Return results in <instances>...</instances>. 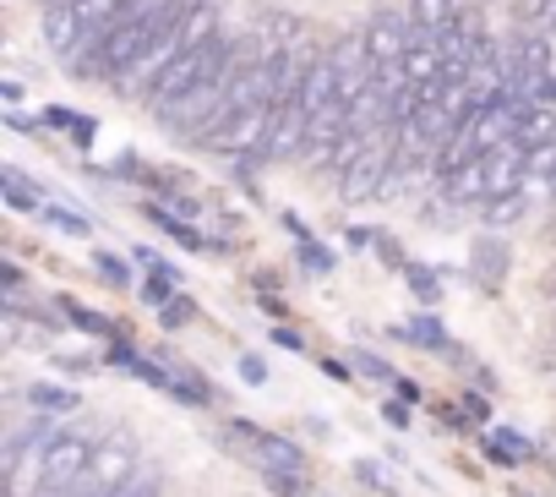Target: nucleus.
Wrapping results in <instances>:
<instances>
[{"label": "nucleus", "mask_w": 556, "mask_h": 497, "mask_svg": "<svg viewBox=\"0 0 556 497\" xmlns=\"http://www.w3.org/2000/svg\"><path fill=\"white\" fill-rule=\"evenodd\" d=\"M393 159H399V132H377V137H366V148L344 164V175H339V197L344 202H371V197H382V186H388V175H393Z\"/></svg>", "instance_id": "nucleus-2"}, {"label": "nucleus", "mask_w": 556, "mask_h": 497, "mask_svg": "<svg viewBox=\"0 0 556 497\" xmlns=\"http://www.w3.org/2000/svg\"><path fill=\"white\" fill-rule=\"evenodd\" d=\"M104 361H110V366H121V372H131V377H142V383H153V388H164V394H169V383H175V377H169V366L148 361V356H142L137 345H126V339H115Z\"/></svg>", "instance_id": "nucleus-10"}, {"label": "nucleus", "mask_w": 556, "mask_h": 497, "mask_svg": "<svg viewBox=\"0 0 556 497\" xmlns=\"http://www.w3.org/2000/svg\"><path fill=\"white\" fill-rule=\"evenodd\" d=\"M93 269H99V274H104L110 285H121V290L131 285V269H126V263H121L115 252H99V258H93Z\"/></svg>", "instance_id": "nucleus-26"}, {"label": "nucleus", "mask_w": 556, "mask_h": 497, "mask_svg": "<svg viewBox=\"0 0 556 497\" xmlns=\"http://www.w3.org/2000/svg\"><path fill=\"white\" fill-rule=\"evenodd\" d=\"M191 318H197V301H191V296H175L169 307H159V323H164V328H186Z\"/></svg>", "instance_id": "nucleus-24"}, {"label": "nucleus", "mask_w": 556, "mask_h": 497, "mask_svg": "<svg viewBox=\"0 0 556 497\" xmlns=\"http://www.w3.org/2000/svg\"><path fill=\"white\" fill-rule=\"evenodd\" d=\"M518 213H529V197L523 191H507V197H491L485 202V224H513Z\"/></svg>", "instance_id": "nucleus-21"}, {"label": "nucleus", "mask_w": 556, "mask_h": 497, "mask_svg": "<svg viewBox=\"0 0 556 497\" xmlns=\"http://www.w3.org/2000/svg\"><path fill=\"white\" fill-rule=\"evenodd\" d=\"M39 28H45V45L55 55H77V45L88 39V23L77 12V0H45V7H39Z\"/></svg>", "instance_id": "nucleus-8"}, {"label": "nucleus", "mask_w": 556, "mask_h": 497, "mask_svg": "<svg viewBox=\"0 0 556 497\" xmlns=\"http://www.w3.org/2000/svg\"><path fill=\"white\" fill-rule=\"evenodd\" d=\"M529 175H534V181H556V142L529 148Z\"/></svg>", "instance_id": "nucleus-25"}, {"label": "nucleus", "mask_w": 556, "mask_h": 497, "mask_svg": "<svg viewBox=\"0 0 556 497\" xmlns=\"http://www.w3.org/2000/svg\"><path fill=\"white\" fill-rule=\"evenodd\" d=\"M551 197H556V181H551Z\"/></svg>", "instance_id": "nucleus-38"}, {"label": "nucleus", "mask_w": 556, "mask_h": 497, "mask_svg": "<svg viewBox=\"0 0 556 497\" xmlns=\"http://www.w3.org/2000/svg\"><path fill=\"white\" fill-rule=\"evenodd\" d=\"M45 219H50L55 229H66V235H93V219H83V213H72V208H55V202H45Z\"/></svg>", "instance_id": "nucleus-23"}, {"label": "nucleus", "mask_w": 556, "mask_h": 497, "mask_svg": "<svg viewBox=\"0 0 556 497\" xmlns=\"http://www.w3.org/2000/svg\"><path fill=\"white\" fill-rule=\"evenodd\" d=\"M301 263H306V274H328V269H333V258L323 252L317 240H301Z\"/></svg>", "instance_id": "nucleus-28"}, {"label": "nucleus", "mask_w": 556, "mask_h": 497, "mask_svg": "<svg viewBox=\"0 0 556 497\" xmlns=\"http://www.w3.org/2000/svg\"><path fill=\"white\" fill-rule=\"evenodd\" d=\"M273 110L278 104H245V110H224L213 126H202L191 142L207 148V153H224V159H256L267 132H273ZM262 164V159H256Z\"/></svg>", "instance_id": "nucleus-1"}, {"label": "nucleus", "mask_w": 556, "mask_h": 497, "mask_svg": "<svg viewBox=\"0 0 556 497\" xmlns=\"http://www.w3.org/2000/svg\"><path fill=\"white\" fill-rule=\"evenodd\" d=\"M0 279H7V290H12V296L23 290V269H17V263H0Z\"/></svg>", "instance_id": "nucleus-33"}, {"label": "nucleus", "mask_w": 556, "mask_h": 497, "mask_svg": "<svg viewBox=\"0 0 556 497\" xmlns=\"http://www.w3.org/2000/svg\"><path fill=\"white\" fill-rule=\"evenodd\" d=\"M458 23V0H409V28L415 34H447Z\"/></svg>", "instance_id": "nucleus-11"}, {"label": "nucleus", "mask_w": 556, "mask_h": 497, "mask_svg": "<svg viewBox=\"0 0 556 497\" xmlns=\"http://www.w3.org/2000/svg\"><path fill=\"white\" fill-rule=\"evenodd\" d=\"M323 372H328V377H339V383H350V372H355V366H350V361H323Z\"/></svg>", "instance_id": "nucleus-34"}, {"label": "nucleus", "mask_w": 556, "mask_h": 497, "mask_svg": "<svg viewBox=\"0 0 556 497\" xmlns=\"http://www.w3.org/2000/svg\"><path fill=\"white\" fill-rule=\"evenodd\" d=\"M361 34H366V50H371V72H382V66H404L409 39H415L409 17H393V12H371V23H366Z\"/></svg>", "instance_id": "nucleus-7"}, {"label": "nucleus", "mask_w": 556, "mask_h": 497, "mask_svg": "<svg viewBox=\"0 0 556 497\" xmlns=\"http://www.w3.org/2000/svg\"><path fill=\"white\" fill-rule=\"evenodd\" d=\"M93 437L83 432H55L45 443V464H39V481H50V492H66V486H83L88 470H93Z\"/></svg>", "instance_id": "nucleus-4"}, {"label": "nucleus", "mask_w": 556, "mask_h": 497, "mask_svg": "<svg viewBox=\"0 0 556 497\" xmlns=\"http://www.w3.org/2000/svg\"><path fill=\"white\" fill-rule=\"evenodd\" d=\"M169 377H175V383H169V394H175V399H186V405H213V383H207L202 372H191V366H175Z\"/></svg>", "instance_id": "nucleus-17"}, {"label": "nucleus", "mask_w": 556, "mask_h": 497, "mask_svg": "<svg viewBox=\"0 0 556 497\" xmlns=\"http://www.w3.org/2000/svg\"><path fill=\"white\" fill-rule=\"evenodd\" d=\"M131 470H137V437H126V432H110V437H99V448H93V470H88V497H110V492H121L126 481H131Z\"/></svg>", "instance_id": "nucleus-5"}, {"label": "nucleus", "mask_w": 556, "mask_h": 497, "mask_svg": "<svg viewBox=\"0 0 556 497\" xmlns=\"http://www.w3.org/2000/svg\"><path fill=\"white\" fill-rule=\"evenodd\" d=\"M0 99H7V104L17 110V104H23V83H0Z\"/></svg>", "instance_id": "nucleus-37"}, {"label": "nucleus", "mask_w": 556, "mask_h": 497, "mask_svg": "<svg viewBox=\"0 0 556 497\" xmlns=\"http://www.w3.org/2000/svg\"><path fill=\"white\" fill-rule=\"evenodd\" d=\"M350 366L361 372V377H377V383H399V372L377 356V350H350Z\"/></svg>", "instance_id": "nucleus-22"}, {"label": "nucleus", "mask_w": 556, "mask_h": 497, "mask_svg": "<svg viewBox=\"0 0 556 497\" xmlns=\"http://www.w3.org/2000/svg\"><path fill=\"white\" fill-rule=\"evenodd\" d=\"M224 437L262 470V475H290V470H306V453H301V443H290V437H278V432H262V426H251V421H229L224 426Z\"/></svg>", "instance_id": "nucleus-3"}, {"label": "nucleus", "mask_w": 556, "mask_h": 497, "mask_svg": "<svg viewBox=\"0 0 556 497\" xmlns=\"http://www.w3.org/2000/svg\"><path fill=\"white\" fill-rule=\"evenodd\" d=\"M355 475H361V481H366L371 492H393V475H388V470H382L377 459H355Z\"/></svg>", "instance_id": "nucleus-27"}, {"label": "nucleus", "mask_w": 556, "mask_h": 497, "mask_svg": "<svg viewBox=\"0 0 556 497\" xmlns=\"http://www.w3.org/2000/svg\"><path fill=\"white\" fill-rule=\"evenodd\" d=\"M273 345H285V350H306V339L295 328H273Z\"/></svg>", "instance_id": "nucleus-32"}, {"label": "nucleus", "mask_w": 556, "mask_h": 497, "mask_svg": "<svg viewBox=\"0 0 556 497\" xmlns=\"http://www.w3.org/2000/svg\"><path fill=\"white\" fill-rule=\"evenodd\" d=\"M464 410H469V421H485V415H491V399H480V394H464Z\"/></svg>", "instance_id": "nucleus-31"}, {"label": "nucleus", "mask_w": 556, "mask_h": 497, "mask_svg": "<svg viewBox=\"0 0 556 497\" xmlns=\"http://www.w3.org/2000/svg\"><path fill=\"white\" fill-rule=\"evenodd\" d=\"M469 263H475V285L496 290V285L507 279V269H513V252H507V240H502V235H480V240H475V252H469Z\"/></svg>", "instance_id": "nucleus-9"}, {"label": "nucleus", "mask_w": 556, "mask_h": 497, "mask_svg": "<svg viewBox=\"0 0 556 497\" xmlns=\"http://www.w3.org/2000/svg\"><path fill=\"white\" fill-rule=\"evenodd\" d=\"M485 453H491L496 464H518V459H529V453H534V443L502 426V432H491V437H485Z\"/></svg>", "instance_id": "nucleus-18"}, {"label": "nucleus", "mask_w": 556, "mask_h": 497, "mask_svg": "<svg viewBox=\"0 0 556 497\" xmlns=\"http://www.w3.org/2000/svg\"><path fill=\"white\" fill-rule=\"evenodd\" d=\"M45 126H55V132H72V142H77V148H93V132H99L88 115H72L66 104H50V110H45Z\"/></svg>", "instance_id": "nucleus-16"}, {"label": "nucleus", "mask_w": 556, "mask_h": 497, "mask_svg": "<svg viewBox=\"0 0 556 497\" xmlns=\"http://www.w3.org/2000/svg\"><path fill=\"white\" fill-rule=\"evenodd\" d=\"M393 388H399V399H404V405H415V399H420V388H415L404 372H399V383H393Z\"/></svg>", "instance_id": "nucleus-35"}, {"label": "nucleus", "mask_w": 556, "mask_h": 497, "mask_svg": "<svg viewBox=\"0 0 556 497\" xmlns=\"http://www.w3.org/2000/svg\"><path fill=\"white\" fill-rule=\"evenodd\" d=\"M28 405H34V415H72L83 399L72 388H61V383H34L28 388Z\"/></svg>", "instance_id": "nucleus-15"}, {"label": "nucleus", "mask_w": 556, "mask_h": 497, "mask_svg": "<svg viewBox=\"0 0 556 497\" xmlns=\"http://www.w3.org/2000/svg\"><path fill=\"white\" fill-rule=\"evenodd\" d=\"M240 377H245V383H267V366H262L256 356H240Z\"/></svg>", "instance_id": "nucleus-30"}, {"label": "nucleus", "mask_w": 556, "mask_h": 497, "mask_svg": "<svg viewBox=\"0 0 556 497\" xmlns=\"http://www.w3.org/2000/svg\"><path fill=\"white\" fill-rule=\"evenodd\" d=\"M306 132H312V115H306V104H278L273 110V132H267V142H262V164H285V159H301L306 153Z\"/></svg>", "instance_id": "nucleus-6"}, {"label": "nucleus", "mask_w": 556, "mask_h": 497, "mask_svg": "<svg viewBox=\"0 0 556 497\" xmlns=\"http://www.w3.org/2000/svg\"><path fill=\"white\" fill-rule=\"evenodd\" d=\"M399 339H415V345H426V350H447V356H458V345L447 339V328L431 318V312H420L415 323H404V328H393Z\"/></svg>", "instance_id": "nucleus-14"}, {"label": "nucleus", "mask_w": 556, "mask_h": 497, "mask_svg": "<svg viewBox=\"0 0 556 497\" xmlns=\"http://www.w3.org/2000/svg\"><path fill=\"white\" fill-rule=\"evenodd\" d=\"M382 421H388V426H404L409 410H404V405H382Z\"/></svg>", "instance_id": "nucleus-36"}, {"label": "nucleus", "mask_w": 556, "mask_h": 497, "mask_svg": "<svg viewBox=\"0 0 556 497\" xmlns=\"http://www.w3.org/2000/svg\"><path fill=\"white\" fill-rule=\"evenodd\" d=\"M404 279H409L415 301H426V307H437V301H442V274H431L426 263H404Z\"/></svg>", "instance_id": "nucleus-20"}, {"label": "nucleus", "mask_w": 556, "mask_h": 497, "mask_svg": "<svg viewBox=\"0 0 556 497\" xmlns=\"http://www.w3.org/2000/svg\"><path fill=\"white\" fill-rule=\"evenodd\" d=\"M267 481H273V492H278V497H306V492H312L301 470H290V475H267Z\"/></svg>", "instance_id": "nucleus-29"}, {"label": "nucleus", "mask_w": 556, "mask_h": 497, "mask_svg": "<svg viewBox=\"0 0 556 497\" xmlns=\"http://www.w3.org/2000/svg\"><path fill=\"white\" fill-rule=\"evenodd\" d=\"M0 191H7V202H12L17 213H45V191H39V186H28V175H23L17 164L0 170Z\"/></svg>", "instance_id": "nucleus-13"}, {"label": "nucleus", "mask_w": 556, "mask_h": 497, "mask_svg": "<svg viewBox=\"0 0 556 497\" xmlns=\"http://www.w3.org/2000/svg\"><path fill=\"white\" fill-rule=\"evenodd\" d=\"M61 312H66V323H72V328H83V334H99V339H115V323H110V318H99V312H88L83 301L61 296Z\"/></svg>", "instance_id": "nucleus-19"}, {"label": "nucleus", "mask_w": 556, "mask_h": 497, "mask_svg": "<svg viewBox=\"0 0 556 497\" xmlns=\"http://www.w3.org/2000/svg\"><path fill=\"white\" fill-rule=\"evenodd\" d=\"M523 148H540V142H556V104H529L523 121H518V137Z\"/></svg>", "instance_id": "nucleus-12"}]
</instances>
